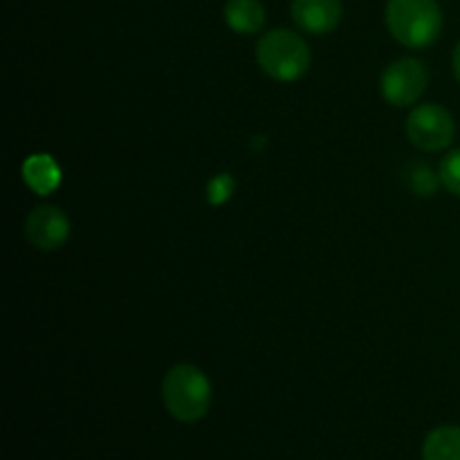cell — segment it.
Listing matches in <instances>:
<instances>
[{
  "label": "cell",
  "mask_w": 460,
  "mask_h": 460,
  "mask_svg": "<svg viewBox=\"0 0 460 460\" xmlns=\"http://www.w3.org/2000/svg\"><path fill=\"white\" fill-rule=\"evenodd\" d=\"M386 25L400 45L429 48L443 30V12L436 0H389Z\"/></svg>",
  "instance_id": "6da1fadb"
},
{
  "label": "cell",
  "mask_w": 460,
  "mask_h": 460,
  "mask_svg": "<svg viewBox=\"0 0 460 460\" xmlns=\"http://www.w3.org/2000/svg\"><path fill=\"white\" fill-rule=\"evenodd\" d=\"M162 400L175 420L196 422L209 411L211 385L198 367L178 364L162 382Z\"/></svg>",
  "instance_id": "7a4b0ae2"
},
{
  "label": "cell",
  "mask_w": 460,
  "mask_h": 460,
  "mask_svg": "<svg viewBox=\"0 0 460 460\" xmlns=\"http://www.w3.org/2000/svg\"><path fill=\"white\" fill-rule=\"evenodd\" d=\"M261 70L277 81H296L310 67V48L290 30H272L256 45Z\"/></svg>",
  "instance_id": "3957f363"
},
{
  "label": "cell",
  "mask_w": 460,
  "mask_h": 460,
  "mask_svg": "<svg viewBox=\"0 0 460 460\" xmlns=\"http://www.w3.org/2000/svg\"><path fill=\"white\" fill-rule=\"evenodd\" d=\"M456 126L452 115L438 103H422L413 108L407 119V135L411 144L420 151H443L452 144Z\"/></svg>",
  "instance_id": "277c9868"
},
{
  "label": "cell",
  "mask_w": 460,
  "mask_h": 460,
  "mask_svg": "<svg viewBox=\"0 0 460 460\" xmlns=\"http://www.w3.org/2000/svg\"><path fill=\"white\" fill-rule=\"evenodd\" d=\"M427 88V70L418 58H400L382 75V94L391 106H411Z\"/></svg>",
  "instance_id": "5b68a950"
},
{
  "label": "cell",
  "mask_w": 460,
  "mask_h": 460,
  "mask_svg": "<svg viewBox=\"0 0 460 460\" xmlns=\"http://www.w3.org/2000/svg\"><path fill=\"white\" fill-rule=\"evenodd\" d=\"M25 236L36 250H58L70 236V220L58 207L40 205L27 216Z\"/></svg>",
  "instance_id": "8992f818"
},
{
  "label": "cell",
  "mask_w": 460,
  "mask_h": 460,
  "mask_svg": "<svg viewBox=\"0 0 460 460\" xmlns=\"http://www.w3.org/2000/svg\"><path fill=\"white\" fill-rule=\"evenodd\" d=\"M292 18L308 34H328L341 21V0H292Z\"/></svg>",
  "instance_id": "52a82bcc"
},
{
  "label": "cell",
  "mask_w": 460,
  "mask_h": 460,
  "mask_svg": "<svg viewBox=\"0 0 460 460\" xmlns=\"http://www.w3.org/2000/svg\"><path fill=\"white\" fill-rule=\"evenodd\" d=\"M22 180L31 191H36L39 196H48L61 184V169L52 155L36 153V155L27 157L22 164Z\"/></svg>",
  "instance_id": "ba28073f"
},
{
  "label": "cell",
  "mask_w": 460,
  "mask_h": 460,
  "mask_svg": "<svg viewBox=\"0 0 460 460\" xmlns=\"http://www.w3.org/2000/svg\"><path fill=\"white\" fill-rule=\"evenodd\" d=\"M225 21L238 34H256L265 25V9L259 0H227Z\"/></svg>",
  "instance_id": "9c48e42d"
},
{
  "label": "cell",
  "mask_w": 460,
  "mask_h": 460,
  "mask_svg": "<svg viewBox=\"0 0 460 460\" xmlns=\"http://www.w3.org/2000/svg\"><path fill=\"white\" fill-rule=\"evenodd\" d=\"M422 460H460V427H438L422 447Z\"/></svg>",
  "instance_id": "30bf717a"
},
{
  "label": "cell",
  "mask_w": 460,
  "mask_h": 460,
  "mask_svg": "<svg viewBox=\"0 0 460 460\" xmlns=\"http://www.w3.org/2000/svg\"><path fill=\"white\" fill-rule=\"evenodd\" d=\"M407 180H409V189H411L413 193H418V196H434V193L438 191L440 175H436L427 164L409 166Z\"/></svg>",
  "instance_id": "8fae6325"
},
{
  "label": "cell",
  "mask_w": 460,
  "mask_h": 460,
  "mask_svg": "<svg viewBox=\"0 0 460 460\" xmlns=\"http://www.w3.org/2000/svg\"><path fill=\"white\" fill-rule=\"evenodd\" d=\"M438 175H440V182H443L449 191L460 196V148L449 153L447 157H443Z\"/></svg>",
  "instance_id": "7c38bea8"
},
{
  "label": "cell",
  "mask_w": 460,
  "mask_h": 460,
  "mask_svg": "<svg viewBox=\"0 0 460 460\" xmlns=\"http://www.w3.org/2000/svg\"><path fill=\"white\" fill-rule=\"evenodd\" d=\"M234 189H236V182L229 173H220L216 178H211V182L207 184V200L211 205H225V202L232 198Z\"/></svg>",
  "instance_id": "4fadbf2b"
},
{
  "label": "cell",
  "mask_w": 460,
  "mask_h": 460,
  "mask_svg": "<svg viewBox=\"0 0 460 460\" xmlns=\"http://www.w3.org/2000/svg\"><path fill=\"white\" fill-rule=\"evenodd\" d=\"M454 75H456V79L460 81V43L456 45V49H454Z\"/></svg>",
  "instance_id": "5bb4252c"
}]
</instances>
